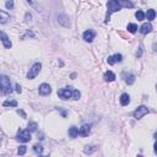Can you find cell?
Masks as SVG:
<instances>
[{"label": "cell", "mask_w": 157, "mask_h": 157, "mask_svg": "<svg viewBox=\"0 0 157 157\" xmlns=\"http://www.w3.org/2000/svg\"><path fill=\"white\" fill-rule=\"evenodd\" d=\"M123 8H134V4L129 0H108L107 3V15H106V23L109 21V17L113 12H117Z\"/></svg>", "instance_id": "cell-1"}, {"label": "cell", "mask_w": 157, "mask_h": 157, "mask_svg": "<svg viewBox=\"0 0 157 157\" xmlns=\"http://www.w3.org/2000/svg\"><path fill=\"white\" fill-rule=\"evenodd\" d=\"M0 91L3 92V93H11L12 92L11 81L5 75H0Z\"/></svg>", "instance_id": "cell-2"}, {"label": "cell", "mask_w": 157, "mask_h": 157, "mask_svg": "<svg viewBox=\"0 0 157 157\" xmlns=\"http://www.w3.org/2000/svg\"><path fill=\"white\" fill-rule=\"evenodd\" d=\"M73 92H74L73 87L60 88V90H58V96L60 97L61 100H69V98L73 97Z\"/></svg>", "instance_id": "cell-3"}, {"label": "cell", "mask_w": 157, "mask_h": 157, "mask_svg": "<svg viewBox=\"0 0 157 157\" xmlns=\"http://www.w3.org/2000/svg\"><path fill=\"white\" fill-rule=\"evenodd\" d=\"M150 113V109L146 107V106H140L134 110V118L135 119H141V118L146 115V114Z\"/></svg>", "instance_id": "cell-4"}, {"label": "cell", "mask_w": 157, "mask_h": 157, "mask_svg": "<svg viewBox=\"0 0 157 157\" xmlns=\"http://www.w3.org/2000/svg\"><path fill=\"white\" fill-rule=\"evenodd\" d=\"M41 69H42V64H41V63H36L35 65L30 69V71H28V74H27V78H30V80L35 78L36 76L39 74Z\"/></svg>", "instance_id": "cell-5"}, {"label": "cell", "mask_w": 157, "mask_h": 157, "mask_svg": "<svg viewBox=\"0 0 157 157\" xmlns=\"http://www.w3.org/2000/svg\"><path fill=\"white\" fill-rule=\"evenodd\" d=\"M17 140L21 142H28L31 140V133L28 130H20L17 133Z\"/></svg>", "instance_id": "cell-6"}, {"label": "cell", "mask_w": 157, "mask_h": 157, "mask_svg": "<svg viewBox=\"0 0 157 157\" xmlns=\"http://www.w3.org/2000/svg\"><path fill=\"white\" fill-rule=\"evenodd\" d=\"M38 91H39V95L41 96H47V95H49L52 92V88H50V86H49L48 83H42L39 86Z\"/></svg>", "instance_id": "cell-7"}, {"label": "cell", "mask_w": 157, "mask_h": 157, "mask_svg": "<svg viewBox=\"0 0 157 157\" xmlns=\"http://www.w3.org/2000/svg\"><path fill=\"white\" fill-rule=\"evenodd\" d=\"M122 60H123L122 54H114V55H112V57H108L107 63H108L109 65H114L115 63H120Z\"/></svg>", "instance_id": "cell-8"}, {"label": "cell", "mask_w": 157, "mask_h": 157, "mask_svg": "<svg viewBox=\"0 0 157 157\" xmlns=\"http://www.w3.org/2000/svg\"><path fill=\"white\" fill-rule=\"evenodd\" d=\"M90 131H91V125H88V124H83L82 127L78 129V135L85 138V136H88Z\"/></svg>", "instance_id": "cell-9"}, {"label": "cell", "mask_w": 157, "mask_h": 157, "mask_svg": "<svg viewBox=\"0 0 157 157\" xmlns=\"http://www.w3.org/2000/svg\"><path fill=\"white\" fill-rule=\"evenodd\" d=\"M95 36H96V33H95V31H92V30H87L83 32V39L86 42H92L93 38H95Z\"/></svg>", "instance_id": "cell-10"}, {"label": "cell", "mask_w": 157, "mask_h": 157, "mask_svg": "<svg viewBox=\"0 0 157 157\" xmlns=\"http://www.w3.org/2000/svg\"><path fill=\"white\" fill-rule=\"evenodd\" d=\"M0 39L3 41V43H4V47H5V48H8V49L11 48V45H12V44H11V42H10L9 37L5 35L4 32H1V31H0Z\"/></svg>", "instance_id": "cell-11"}, {"label": "cell", "mask_w": 157, "mask_h": 157, "mask_svg": "<svg viewBox=\"0 0 157 157\" xmlns=\"http://www.w3.org/2000/svg\"><path fill=\"white\" fill-rule=\"evenodd\" d=\"M152 31V25L148 22V23H144L142 26L140 27V32L142 33V35H147V33H150Z\"/></svg>", "instance_id": "cell-12"}, {"label": "cell", "mask_w": 157, "mask_h": 157, "mask_svg": "<svg viewBox=\"0 0 157 157\" xmlns=\"http://www.w3.org/2000/svg\"><path fill=\"white\" fill-rule=\"evenodd\" d=\"M123 77L125 80V82L128 85H133V83L135 82V76L133 74H127V73H123Z\"/></svg>", "instance_id": "cell-13"}, {"label": "cell", "mask_w": 157, "mask_h": 157, "mask_svg": "<svg viewBox=\"0 0 157 157\" xmlns=\"http://www.w3.org/2000/svg\"><path fill=\"white\" fill-rule=\"evenodd\" d=\"M58 21H59V23L63 25L64 27L70 26V22H69V20H68V16H65V15H59V16H58Z\"/></svg>", "instance_id": "cell-14"}, {"label": "cell", "mask_w": 157, "mask_h": 157, "mask_svg": "<svg viewBox=\"0 0 157 157\" xmlns=\"http://www.w3.org/2000/svg\"><path fill=\"white\" fill-rule=\"evenodd\" d=\"M103 78H104V81H107V82H112V81H114L115 80V75H114V73H112V71H106L104 75H103Z\"/></svg>", "instance_id": "cell-15"}, {"label": "cell", "mask_w": 157, "mask_h": 157, "mask_svg": "<svg viewBox=\"0 0 157 157\" xmlns=\"http://www.w3.org/2000/svg\"><path fill=\"white\" fill-rule=\"evenodd\" d=\"M130 103V97L128 93H123L122 96H120V104L122 106H128Z\"/></svg>", "instance_id": "cell-16"}, {"label": "cell", "mask_w": 157, "mask_h": 157, "mask_svg": "<svg viewBox=\"0 0 157 157\" xmlns=\"http://www.w3.org/2000/svg\"><path fill=\"white\" fill-rule=\"evenodd\" d=\"M9 20H10L9 14L4 12V11H0V23H6Z\"/></svg>", "instance_id": "cell-17"}, {"label": "cell", "mask_w": 157, "mask_h": 157, "mask_svg": "<svg viewBox=\"0 0 157 157\" xmlns=\"http://www.w3.org/2000/svg\"><path fill=\"white\" fill-rule=\"evenodd\" d=\"M77 135H78V128L77 127H71V128H70V129H69V136H70V138L75 139Z\"/></svg>", "instance_id": "cell-18"}, {"label": "cell", "mask_w": 157, "mask_h": 157, "mask_svg": "<svg viewBox=\"0 0 157 157\" xmlns=\"http://www.w3.org/2000/svg\"><path fill=\"white\" fill-rule=\"evenodd\" d=\"M146 17H147L148 21H152V20H155V17H156V11H155L153 9L147 10V12H146Z\"/></svg>", "instance_id": "cell-19"}, {"label": "cell", "mask_w": 157, "mask_h": 157, "mask_svg": "<svg viewBox=\"0 0 157 157\" xmlns=\"http://www.w3.org/2000/svg\"><path fill=\"white\" fill-rule=\"evenodd\" d=\"M37 128H38V124L35 122H30L28 123V128H27V130L30 131V133H33V131H37Z\"/></svg>", "instance_id": "cell-20"}, {"label": "cell", "mask_w": 157, "mask_h": 157, "mask_svg": "<svg viewBox=\"0 0 157 157\" xmlns=\"http://www.w3.org/2000/svg\"><path fill=\"white\" fill-rule=\"evenodd\" d=\"M3 106H4V107H16V106H17V101H15V100L5 101L4 103H3Z\"/></svg>", "instance_id": "cell-21"}, {"label": "cell", "mask_w": 157, "mask_h": 157, "mask_svg": "<svg viewBox=\"0 0 157 157\" xmlns=\"http://www.w3.org/2000/svg\"><path fill=\"white\" fill-rule=\"evenodd\" d=\"M128 31L130 33H135L136 31H138V25H135V23H129L128 25Z\"/></svg>", "instance_id": "cell-22"}, {"label": "cell", "mask_w": 157, "mask_h": 157, "mask_svg": "<svg viewBox=\"0 0 157 157\" xmlns=\"http://www.w3.org/2000/svg\"><path fill=\"white\" fill-rule=\"evenodd\" d=\"M97 150L96 146H86V147L83 148V152L85 153H92V152H95Z\"/></svg>", "instance_id": "cell-23"}, {"label": "cell", "mask_w": 157, "mask_h": 157, "mask_svg": "<svg viewBox=\"0 0 157 157\" xmlns=\"http://www.w3.org/2000/svg\"><path fill=\"white\" fill-rule=\"evenodd\" d=\"M135 17L138 18L139 21H142V20H144V18H145V14L142 12L141 10H138V11H136V12H135Z\"/></svg>", "instance_id": "cell-24"}, {"label": "cell", "mask_w": 157, "mask_h": 157, "mask_svg": "<svg viewBox=\"0 0 157 157\" xmlns=\"http://www.w3.org/2000/svg\"><path fill=\"white\" fill-rule=\"evenodd\" d=\"M33 150H35V152L37 153V155H42V152H43V147L38 144H36L35 146H33Z\"/></svg>", "instance_id": "cell-25"}, {"label": "cell", "mask_w": 157, "mask_h": 157, "mask_svg": "<svg viewBox=\"0 0 157 157\" xmlns=\"http://www.w3.org/2000/svg\"><path fill=\"white\" fill-rule=\"evenodd\" d=\"M26 151H27V147L25 146V145H21V146L18 147V150H17V153H18V155H25Z\"/></svg>", "instance_id": "cell-26"}, {"label": "cell", "mask_w": 157, "mask_h": 157, "mask_svg": "<svg viewBox=\"0 0 157 157\" xmlns=\"http://www.w3.org/2000/svg\"><path fill=\"white\" fill-rule=\"evenodd\" d=\"M80 96H81L80 91H78V90H74V92H73V98H74V100H78Z\"/></svg>", "instance_id": "cell-27"}, {"label": "cell", "mask_w": 157, "mask_h": 157, "mask_svg": "<svg viewBox=\"0 0 157 157\" xmlns=\"http://www.w3.org/2000/svg\"><path fill=\"white\" fill-rule=\"evenodd\" d=\"M5 6H6V9H12L14 8V0H8L6 1V4H5Z\"/></svg>", "instance_id": "cell-28"}, {"label": "cell", "mask_w": 157, "mask_h": 157, "mask_svg": "<svg viewBox=\"0 0 157 157\" xmlns=\"http://www.w3.org/2000/svg\"><path fill=\"white\" fill-rule=\"evenodd\" d=\"M21 91H22V90H21V86H20V85L17 83V85H16V92H17V93H21Z\"/></svg>", "instance_id": "cell-29"}, {"label": "cell", "mask_w": 157, "mask_h": 157, "mask_svg": "<svg viewBox=\"0 0 157 157\" xmlns=\"http://www.w3.org/2000/svg\"><path fill=\"white\" fill-rule=\"evenodd\" d=\"M141 54H142V47L139 48V53H136V57H141Z\"/></svg>", "instance_id": "cell-30"}, {"label": "cell", "mask_w": 157, "mask_h": 157, "mask_svg": "<svg viewBox=\"0 0 157 157\" xmlns=\"http://www.w3.org/2000/svg\"><path fill=\"white\" fill-rule=\"evenodd\" d=\"M17 113H18V114H21V115H22L23 118H26V114H25V112H23V110H21V109H18Z\"/></svg>", "instance_id": "cell-31"}, {"label": "cell", "mask_w": 157, "mask_h": 157, "mask_svg": "<svg viewBox=\"0 0 157 157\" xmlns=\"http://www.w3.org/2000/svg\"><path fill=\"white\" fill-rule=\"evenodd\" d=\"M31 18H32V15H31V14H28V12H27V14H26V21H30Z\"/></svg>", "instance_id": "cell-32"}, {"label": "cell", "mask_w": 157, "mask_h": 157, "mask_svg": "<svg viewBox=\"0 0 157 157\" xmlns=\"http://www.w3.org/2000/svg\"><path fill=\"white\" fill-rule=\"evenodd\" d=\"M28 1H30V3H31V1H32V0H28Z\"/></svg>", "instance_id": "cell-33"}]
</instances>
